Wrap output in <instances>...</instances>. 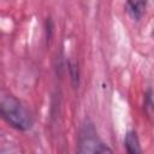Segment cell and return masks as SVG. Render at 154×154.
I'll list each match as a JSON object with an SVG mask.
<instances>
[{
  "label": "cell",
  "instance_id": "1",
  "mask_svg": "<svg viewBox=\"0 0 154 154\" xmlns=\"http://www.w3.org/2000/svg\"><path fill=\"white\" fill-rule=\"evenodd\" d=\"M2 119L18 131H28L34 125V119L25 105L12 94H4L0 101Z\"/></svg>",
  "mask_w": 154,
  "mask_h": 154
},
{
  "label": "cell",
  "instance_id": "2",
  "mask_svg": "<svg viewBox=\"0 0 154 154\" xmlns=\"http://www.w3.org/2000/svg\"><path fill=\"white\" fill-rule=\"evenodd\" d=\"M77 154H113L111 147L102 141L95 124L84 119L78 129Z\"/></svg>",
  "mask_w": 154,
  "mask_h": 154
},
{
  "label": "cell",
  "instance_id": "3",
  "mask_svg": "<svg viewBox=\"0 0 154 154\" xmlns=\"http://www.w3.org/2000/svg\"><path fill=\"white\" fill-rule=\"evenodd\" d=\"M125 154H142L138 135L135 130H129L124 136Z\"/></svg>",
  "mask_w": 154,
  "mask_h": 154
},
{
  "label": "cell",
  "instance_id": "4",
  "mask_svg": "<svg viewBox=\"0 0 154 154\" xmlns=\"http://www.w3.org/2000/svg\"><path fill=\"white\" fill-rule=\"evenodd\" d=\"M125 6H126V11L129 12V14L134 19L138 20V19H141V17L143 16V13L146 11L147 2H144V1H128L125 4Z\"/></svg>",
  "mask_w": 154,
  "mask_h": 154
},
{
  "label": "cell",
  "instance_id": "5",
  "mask_svg": "<svg viewBox=\"0 0 154 154\" xmlns=\"http://www.w3.org/2000/svg\"><path fill=\"white\" fill-rule=\"evenodd\" d=\"M143 108L149 118V120L154 124V91L153 90H147L144 94V101H143Z\"/></svg>",
  "mask_w": 154,
  "mask_h": 154
}]
</instances>
